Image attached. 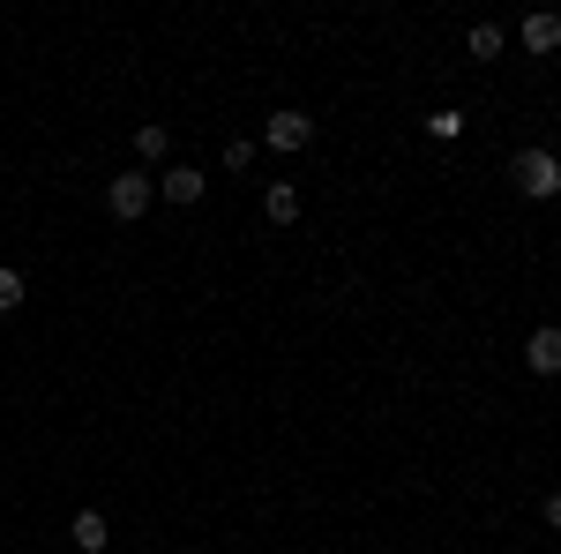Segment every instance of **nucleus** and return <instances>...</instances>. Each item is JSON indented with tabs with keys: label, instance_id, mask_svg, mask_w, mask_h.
<instances>
[{
	"label": "nucleus",
	"instance_id": "obj_10",
	"mask_svg": "<svg viewBox=\"0 0 561 554\" xmlns=\"http://www.w3.org/2000/svg\"><path fill=\"white\" fill-rule=\"evenodd\" d=\"M472 60H494V53H502V45H510V31H502V23H472Z\"/></svg>",
	"mask_w": 561,
	"mask_h": 554
},
{
	"label": "nucleus",
	"instance_id": "obj_2",
	"mask_svg": "<svg viewBox=\"0 0 561 554\" xmlns=\"http://www.w3.org/2000/svg\"><path fill=\"white\" fill-rule=\"evenodd\" d=\"M150 203H158V180H150V172H121V180H105V211L121 217V225H135Z\"/></svg>",
	"mask_w": 561,
	"mask_h": 554
},
{
	"label": "nucleus",
	"instance_id": "obj_13",
	"mask_svg": "<svg viewBox=\"0 0 561 554\" xmlns=\"http://www.w3.org/2000/svg\"><path fill=\"white\" fill-rule=\"evenodd\" d=\"M15 307H23V278H15V270H0V315H15Z\"/></svg>",
	"mask_w": 561,
	"mask_h": 554
},
{
	"label": "nucleus",
	"instance_id": "obj_14",
	"mask_svg": "<svg viewBox=\"0 0 561 554\" xmlns=\"http://www.w3.org/2000/svg\"><path fill=\"white\" fill-rule=\"evenodd\" d=\"M547 524H554V532H561V495H547Z\"/></svg>",
	"mask_w": 561,
	"mask_h": 554
},
{
	"label": "nucleus",
	"instance_id": "obj_4",
	"mask_svg": "<svg viewBox=\"0 0 561 554\" xmlns=\"http://www.w3.org/2000/svg\"><path fill=\"white\" fill-rule=\"evenodd\" d=\"M150 180H158V195H165V203H180V211H187V203H203V188H210L195 166H165V172H150Z\"/></svg>",
	"mask_w": 561,
	"mask_h": 554
},
{
	"label": "nucleus",
	"instance_id": "obj_6",
	"mask_svg": "<svg viewBox=\"0 0 561 554\" xmlns=\"http://www.w3.org/2000/svg\"><path fill=\"white\" fill-rule=\"evenodd\" d=\"M517 38H524V53H554V45H561V15H554V8L524 15V31H517Z\"/></svg>",
	"mask_w": 561,
	"mask_h": 554
},
{
	"label": "nucleus",
	"instance_id": "obj_3",
	"mask_svg": "<svg viewBox=\"0 0 561 554\" xmlns=\"http://www.w3.org/2000/svg\"><path fill=\"white\" fill-rule=\"evenodd\" d=\"M262 143H270V150H307V143H314V121H307L300 105H285V113H270Z\"/></svg>",
	"mask_w": 561,
	"mask_h": 554
},
{
	"label": "nucleus",
	"instance_id": "obj_11",
	"mask_svg": "<svg viewBox=\"0 0 561 554\" xmlns=\"http://www.w3.org/2000/svg\"><path fill=\"white\" fill-rule=\"evenodd\" d=\"M255 158H262V143H255V135H232V143H225V172H248Z\"/></svg>",
	"mask_w": 561,
	"mask_h": 554
},
{
	"label": "nucleus",
	"instance_id": "obj_12",
	"mask_svg": "<svg viewBox=\"0 0 561 554\" xmlns=\"http://www.w3.org/2000/svg\"><path fill=\"white\" fill-rule=\"evenodd\" d=\"M427 135H434V143H457V135H465V113H457V105L427 113Z\"/></svg>",
	"mask_w": 561,
	"mask_h": 554
},
{
	"label": "nucleus",
	"instance_id": "obj_5",
	"mask_svg": "<svg viewBox=\"0 0 561 554\" xmlns=\"http://www.w3.org/2000/svg\"><path fill=\"white\" fill-rule=\"evenodd\" d=\"M524 360H531V375H561V330L554 323H539V330L524 338Z\"/></svg>",
	"mask_w": 561,
	"mask_h": 554
},
{
	"label": "nucleus",
	"instance_id": "obj_8",
	"mask_svg": "<svg viewBox=\"0 0 561 554\" xmlns=\"http://www.w3.org/2000/svg\"><path fill=\"white\" fill-rule=\"evenodd\" d=\"M68 540H76V554H105V547H113V532H105V517H98V510L76 517V524H68Z\"/></svg>",
	"mask_w": 561,
	"mask_h": 554
},
{
	"label": "nucleus",
	"instance_id": "obj_7",
	"mask_svg": "<svg viewBox=\"0 0 561 554\" xmlns=\"http://www.w3.org/2000/svg\"><path fill=\"white\" fill-rule=\"evenodd\" d=\"M262 217H270V225H293V217H300V188H293V180H270V188H262Z\"/></svg>",
	"mask_w": 561,
	"mask_h": 554
},
{
	"label": "nucleus",
	"instance_id": "obj_1",
	"mask_svg": "<svg viewBox=\"0 0 561 554\" xmlns=\"http://www.w3.org/2000/svg\"><path fill=\"white\" fill-rule=\"evenodd\" d=\"M510 188H517L524 203H554L561 195V158L554 150H517V158H510Z\"/></svg>",
	"mask_w": 561,
	"mask_h": 554
},
{
	"label": "nucleus",
	"instance_id": "obj_9",
	"mask_svg": "<svg viewBox=\"0 0 561 554\" xmlns=\"http://www.w3.org/2000/svg\"><path fill=\"white\" fill-rule=\"evenodd\" d=\"M165 150H173V135L158 128V121H142V128H135V158H142V166H165Z\"/></svg>",
	"mask_w": 561,
	"mask_h": 554
}]
</instances>
